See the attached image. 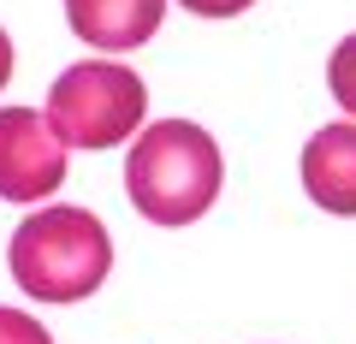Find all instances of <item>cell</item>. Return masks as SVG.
<instances>
[{
	"instance_id": "6da1fadb",
	"label": "cell",
	"mask_w": 356,
	"mask_h": 344,
	"mask_svg": "<svg viewBox=\"0 0 356 344\" xmlns=\"http://www.w3.org/2000/svg\"><path fill=\"white\" fill-rule=\"evenodd\" d=\"M220 142L191 119H154L125 154V196L154 226H196L220 196Z\"/></svg>"
},
{
	"instance_id": "7a4b0ae2",
	"label": "cell",
	"mask_w": 356,
	"mask_h": 344,
	"mask_svg": "<svg viewBox=\"0 0 356 344\" xmlns=\"http://www.w3.org/2000/svg\"><path fill=\"white\" fill-rule=\"evenodd\" d=\"M13 279L36 303H83L113 268V238L89 208H42L24 214L6 243Z\"/></svg>"
},
{
	"instance_id": "3957f363",
	"label": "cell",
	"mask_w": 356,
	"mask_h": 344,
	"mask_svg": "<svg viewBox=\"0 0 356 344\" xmlns=\"http://www.w3.org/2000/svg\"><path fill=\"white\" fill-rule=\"evenodd\" d=\"M48 125L65 149H119L143 137L149 90L143 77L119 60H77L54 77L48 90Z\"/></svg>"
},
{
	"instance_id": "277c9868",
	"label": "cell",
	"mask_w": 356,
	"mask_h": 344,
	"mask_svg": "<svg viewBox=\"0 0 356 344\" xmlns=\"http://www.w3.org/2000/svg\"><path fill=\"white\" fill-rule=\"evenodd\" d=\"M65 184V142L54 137L48 113L0 107V202L36 208Z\"/></svg>"
},
{
	"instance_id": "5b68a950",
	"label": "cell",
	"mask_w": 356,
	"mask_h": 344,
	"mask_svg": "<svg viewBox=\"0 0 356 344\" xmlns=\"http://www.w3.org/2000/svg\"><path fill=\"white\" fill-rule=\"evenodd\" d=\"M303 190L315 208L356 220V119H339L303 142Z\"/></svg>"
},
{
	"instance_id": "8992f818",
	"label": "cell",
	"mask_w": 356,
	"mask_h": 344,
	"mask_svg": "<svg viewBox=\"0 0 356 344\" xmlns=\"http://www.w3.org/2000/svg\"><path fill=\"white\" fill-rule=\"evenodd\" d=\"M166 0H65V24L89 42V48L125 54L161 30Z\"/></svg>"
},
{
	"instance_id": "52a82bcc",
	"label": "cell",
	"mask_w": 356,
	"mask_h": 344,
	"mask_svg": "<svg viewBox=\"0 0 356 344\" xmlns=\"http://www.w3.org/2000/svg\"><path fill=\"white\" fill-rule=\"evenodd\" d=\"M327 90H332V101L356 119V30L332 48V60H327Z\"/></svg>"
},
{
	"instance_id": "ba28073f",
	"label": "cell",
	"mask_w": 356,
	"mask_h": 344,
	"mask_svg": "<svg viewBox=\"0 0 356 344\" xmlns=\"http://www.w3.org/2000/svg\"><path fill=\"white\" fill-rule=\"evenodd\" d=\"M0 344H54L48 327H42L36 315H24V309H0Z\"/></svg>"
},
{
	"instance_id": "9c48e42d",
	"label": "cell",
	"mask_w": 356,
	"mask_h": 344,
	"mask_svg": "<svg viewBox=\"0 0 356 344\" xmlns=\"http://www.w3.org/2000/svg\"><path fill=\"white\" fill-rule=\"evenodd\" d=\"M184 13H196V18H232V13H250L255 0H178Z\"/></svg>"
},
{
	"instance_id": "30bf717a",
	"label": "cell",
	"mask_w": 356,
	"mask_h": 344,
	"mask_svg": "<svg viewBox=\"0 0 356 344\" xmlns=\"http://www.w3.org/2000/svg\"><path fill=\"white\" fill-rule=\"evenodd\" d=\"M6 77H13V36L0 30V90H6Z\"/></svg>"
}]
</instances>
